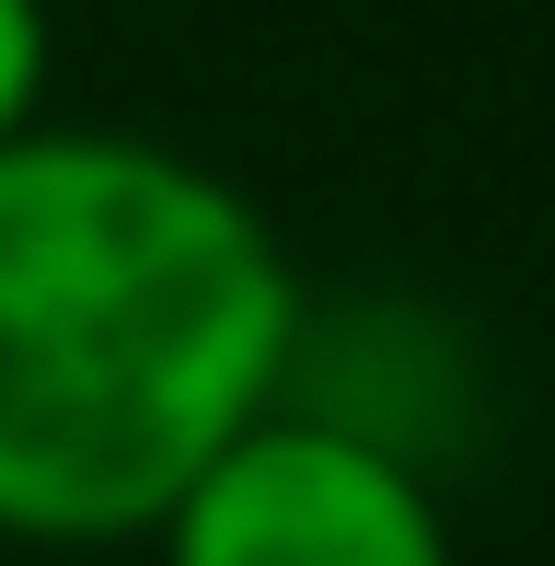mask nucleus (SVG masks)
Masks as SVG:
<instances>
[{
  "label": "nucleus",
  "instance_id": "nucleus-1",
  "mask_svg": "<svg viewBox=\"0 0 555 566\" xmlns=\"http://www.w3.org/2000/svg\"><path fill=\"white\" fill-rule=\"evenodd\" d=\"M301 266L197 150L23 127L0 150V544H150L301 370Z\"/></svg>",
  "mask_w": 555,
  "mask_h": 566
},
{
  "label": "nucleus",
  "instance_id": "nucleus-3",
  "mask_svg": "<svg viewBox=\"0 0 555 566\" xmlns=\"http://www.w3.org/2000/svg\"><path fill=\"white\" fill-rule=\"evenodd\" d=\"M46 70H59L46 0H0V150H12L23 127H46Z\"/></svg>",
  "mask_w": 555,
  "mask_h": 566
},
{
  "label": "nucleus",
  "instance_id": "nucleus-2",
  "mask_svg": "<svg viewBox=\"0 0 555 566\" xmlns=\"http://www.w3.org/2000/svg\"><path fill=\"white\" fill-rule=\"evenodd\" d=\"M163 566H463L451 509L406 440L278 394L150 532Z\"/></svg>",
  "mask_w": 555,
  "mask_h": 566
}]
</instances>
